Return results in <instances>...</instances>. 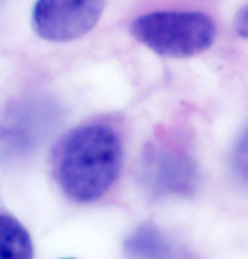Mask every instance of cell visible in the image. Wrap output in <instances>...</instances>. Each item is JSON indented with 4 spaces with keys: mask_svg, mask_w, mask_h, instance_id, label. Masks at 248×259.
<instances>
[{
    "mask_svg": "<svg viewBox=\"0 0 248 259\" xmlns=\"http://www.w3.org/2000/svg\"><path fill=\"white\" fill-rule=\"evenodd\" d=\"M121 163L118 133L105 124H87L72 131L58 146L55 173L68 198L89 203L113 188Z\"/></svg>",
    "mask_w": 248,
    "mask_h": 259,
    "instance_id": "cell-1",
    "label": "cell"
},
{
    "mask_svg": "<svg viewBox=\"0 0 248 259\" xmlns=\"http://www.w3.org/2000/svg\"><path fill=\"white\" fill-rule=\"evenodd\" d=\"M131 36L157 55L189 58L212 46L216 26L202 12H152L134 19Z\"/></svg>",
    "mask_w": 248,
    "mask_h": 259,
    "instance_id": "cell-2",
    "label": "cell"
},
{
    "mask_svg": "<svg viewBox=\"0 0 248 259\" xmlns=\"http://www.w3.org/2000/svg\"><path fill=\"white\" fill-rule=\"evenodd\" d=\"M104 7L105 0H38L32 11L34 31L46 41H75L95 27Z\"/></svg>",
    "mask_w": 248,
    "mask_h": 259,
    "instance_id": "cell-3",
    "label": "cell"
},
{
    "mask_svg": "<svg viewBox=\"0 0 248 259\" xmlns=\"http://www.w3.org/2000/svg\"><path fill=\"white\" fill-rule=\"evenodd\" d=\"M147 187L158 195L186 193L196 185V169L189 156L172 149H153L143 166Z\"/></svg>",
    "mask_w": 248,
    "mask_h": 259,
    "instance_id": "cell-4",
    "label": "cell"
},
{
    "mask_svg": "<svg viewBox=\"0 0 248 259\" xmlns=\"http://www.w3.org/2000/svg\"><path fill=\"white\" fill-rule=\"evenodd\" d=\"M0 259H32L27 231L7 213L0 217Z\"/></svg>",
    "mask_w": 248,
    "mask_h": 259,
    "instance_id": "cell-5",
    "label": "cell"
},
{
    "mask_svg": "<svg viewBox=\"0 0 248 259\" xmlns=\"http://www.w3.org/2000/svg\"><path fill=\"white\" fill-rule=\"evenodd\" d=\"M126 251L134 259H177L173 247L153 227H143L133 234Z\"/></svg>",
    "mask_w": 248,
    "mask_h": 259,
    "instance_id": "cell-6",
    "label": "cell"
},
{
    "mask_svg": "<svg viewBox=\"0 0 248 259\" xmlns=\"http://www.w3.org/2000/svg\"><path fill=\"white\" fill-rule=\"evenodd\" d=\"M231 169L238 182L248 185V129L241 134L231 154Z\"/></svg>",
    "mask_w": 248,
    "mask_h": 259,
    "instance_id": "cell-7",
    "label": "cell"
},
{
    "mask_svg": "<svg viewBox=\"0 0 248 259\" xmlns=\"http://www.w3.org/2000/svg\"><path fill=\"white\" fill-rule=\"evenodd\" d=\"M235 29L241 37L248 39V4L240 9V12L235 17Z\"/></svg>",
    "mask_w": 248,
    "mask_h": 259,
    "instance_id": "cell-8",
    "label": "cell"
}]
</instances>
